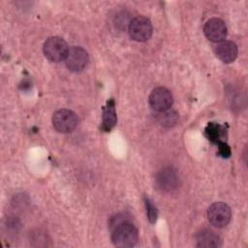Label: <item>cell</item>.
<instances>
[{
  "label": "cell",
  "instance_id": "cell-12",
  "mask_svg": "<svg viewBox=\"0 0 248 248\" xmlns=\"http://www.w3.org/2000/svg\"><path fill=\"white\" fill-rule=\"evenodd\" d=\"M117 117L114 107L113 100H109L107 102L106 107L103 110V122H102V130L108 132L111 130L116 124Z\"/></svg>",
  "mask_w": 248,
  "mask_h": 248
},
{
  "label": "cell",
  "instance_id": "cell-13",
  "mask_svg": "<svg viewBox=\"0 0 248 248\" xmlns=\"http://www.w3.org/2000/svg\"><path fill=\"white\" fill-rule=\"evenodd\" d=\"M177 117H178V115L175 111L169 110V109L160 111L159 115H158V118H159L161 124L164 126H170V125L175 124Z\"/></svg>",
  "mask_w": 248,
  "mask_h": 248
},
{
  "label": "cell",
  "instance_id": "cell-6",
  "mask_svg": "<svg viewBox=\"0 0 248 248\" xmlns=\"http://www.w3.org/2000/svg\"><path fill=\"white\" fill-rule=\"evenodd\" d=\"M89 62L87 51L80 46H73L69 48L68 54L65 58L67 68L72 72L82 71Z\"/></svg>",
  "mask_w": 248,
  "mask_h": 248
},
{
  "label": "cell",
  "instance_id": "cell-7",
  "mask_svg": "<svg viewBox=\"0 0 248 248\" xmlns=\"http://www.w3.org/2000/svg\"><path fill=\"white\" fill-rule=\"evenodd\" d=\"M148 102L154 110L160 112L170 109V108L172 106L173 98L171 93L167 88L157 87L151 91Z\"/></svg>",
  "mask_w": 248,
  "mask_h": 248
},
{
  "label": "cell",
  "instance_id": "cell-9",
  "mask_svg": "<svg viewBox=\"0 0 248 248\" xmlns=\"http://www.w3.org/2000/svg\"><path fill=\"white\" fill-rule=\"evenodd\" d=\"M157 186L165 192H171L176 189L178 185V176L171 167L162 169L156 175Z\"/></svg>",
  "mask_w": 248,
  "mask_h": 248
},
{
  "label": "cell",
  "instance_id": "cell-2",
  "mask_svg": "<svg viewBox=\"0 0 248 248\" xmlns=\"http://www.w3.org/2000/svg\"><path fill=\"white\" fill-rule=\"evenodd\" d=\"M44 54L51 62H60L65 60L69 47L64 39L54 36L49 37L44 44Z\"/></svg>",
  "mask_w": 248,
  "mask_h": 248
},
{
  "label": "cell",
  "instance_id": "cell-11",
  "mask_svg": "<svg viewBox=\"0 0 248 248\" xmlns=\"http://www.w3.org/2000/svg\"><path fill=\"white\" fill-rule=\"evenodd\" d=\"M196 244L198 247H220L222 245L220 236L209 230H202L196 235Z\"/></svg>",
  "mask_w": 248,
  "mask_h": 248
},
{
  "label": "cell",
  "instance_id": "cell-16",
  "mask_svg": "<svg viewBox=\"0 0 248 248\" xmlns=\"http://www.w3.org/2000/svg\"><path fill=\"white\" fill-rule=\"evenodd\" d=\"M218 145H219V153L223 157H229L231 154V149H230L229 145L223 141H219Z\"/></svg>",
  "mask_w": 248,
  "mask_h": 248
},
{
  "label": "cell",
  "instance_id": "cell-8",
  "mask_svg": "<svg viewBox=\"0 0 248 248\" xmlns=\"http://www.w3.org/2000/svg\"><path fill=\"white\" fill-rule=\"evenodd\" d=\"M203 32L209 41L220 43L227 37V26L222 19L218 17H212L205 22Z\"/></svg>",
  "mask_w": 248,
  "mask_h": 248
},
{
  "label": "cell",
  "instance_id": "cell-3",
  "mask_svg": "<svg viewBox=\"0 0 248 248\" xmlns=\"http://www.w3.org/2000/svg\"><path fill=\"white\" fill-rule=\"evenodd\" d=\"M207 218L212 226L222 229L230 223L232 210L225 202H214L207 209Z\"/></svg>",
  "mask_w": 248,
  "mask_h": 248
},
{
  "label": "cell",
  "instance_id": "cell-10",
  "mask_svg": "<svg viewBox=\"0 0 248 248\" xmlns=\"http://www.w3.org/2000/svg\"><path fill=\"white\" fill-rule=\"evenodd\" d=\"M216 56L224 63H232L237 56V46L232 41H222L215 46Z\"/></svg>",
  "mask_w": 248,
  "mask_h": 248
},
{
  "label": "cell",
  "instance_id": "cell-5",
  "mask_svg": "<svg viewBox=\"0 0 248 248\" xmlns=\"http://www.w3.org/2000/svg\"><path fill=\"white\" fill-rule=\"evenodd\" d=\"M129 35L137 42H145L150 39L153 27L150 20L145 16H137L131 20L129 24Z\"/></svg>",
  "mask_w": 248,
  "mask_h": 248
},
{
  "label": "cell",
  "instance_id": "cell-1",
  "mask_svg": "<svg viewBox=\"0 0 248 248\" xmlns=\"http://www.w3.org/2000/svg\"><path fill=\"white\" fill-rule=\"evenodd\" d=\"M139 240L138 229L128 221L117 223L111 233V241L113 245L121 248L133 247Z\"/></svg>",
  "mask_w": 248,
  "mask_h": 248
},
{
  "label": "cell",
  "instance_id": "cell-4",
  "mask_svg": "<svg viewBox=\"0 0 248 248\" xmlns=\"http://www.w3.org/2000/svg\"><path fill=\"white\" fill-rule=\"evenodd\" d=\"M53 127L60 133H70L76 129L78 124V115L67 108L56 110L52 115Z\"/></svg>",
  "mask_w": 248,
  "mask_h": 248
},
{
  "label": "cell",
  "instance_id": "cell-14",
  "mask_svg": "<svg viewBox=\"0 0 248 248\" xmlns=\"http://www.w3.org/2000/svg\"><path fill=\"white\" fill-rule=\"evenodd\" d=\"M222 128L221 126L214 124V123H209L205 129V135L208 138V140L215 141V142H219L221 135H222Z\"/></svg>",
  "mask_w": 248,
  "mask_h": 248
},
{
  "label": "cell",
  "instance_id": "cell-15",
  "mask_svg": "<svg viewBox=\"0 0 248 248\" xmlns=\"http://www.w3.org/2000/svg\"><path fill=\"white\" fill-rule=\"evenodd\" d=\"M145 205H146V211H147V216L148 219L151 223L156 221L157 218V211L156 208L154 207V205L150 202V201L148 199H145Z\"/></svg>",
  "mask_w": 248,
  "mask_h": 248
}]
</instances>
